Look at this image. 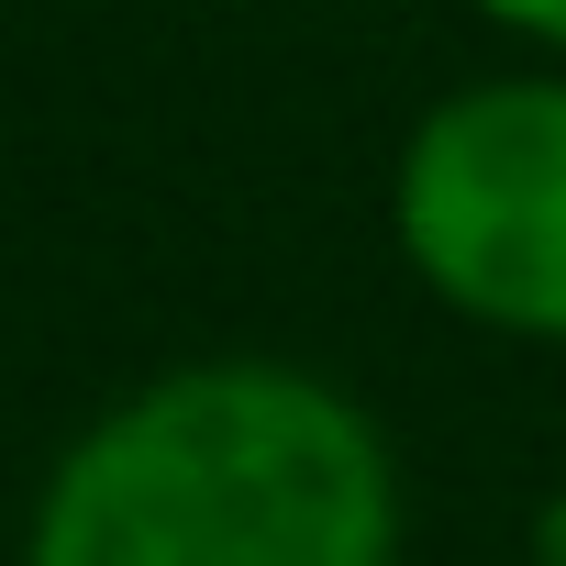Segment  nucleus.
I'll list each match as a JSON object with an SVG mask.
<instances>
[{
  "mask_svg": "<svg viewBox=\"0 0 566 566\" xmlns=\"http://www.w3.org/2000/svg\"><path fill=\"white\" fill-rule=\"evenodd\" d=\"M23 566H400V467L334 378L200 356L56 455Z\"/></svg>",
  "mask_w": 566,
  "mask_h": 566,
  "instance_id": "obj_1",
  "label": "nucleus"
},
{
  "mask_svg": "<svg viewBox=\"0 0 566 566\" xmlns=\"http://www.w3.org/2000/svg\"><path fill=\"white\" fill-rule=\"evenodd\" d=\"M389 233L455 323L566 345V56L444 90L400 134Z\"/></svg>",
  "mask_w": 566,
  "mask_h": 566,
  "instance_id": "obj_2",
  "label": "nucleus"
},
{
  "mask_svg": "<svg viewBox=\"0 0 566 566\" xmlns=\"http://www.w3.org/2000/svg\"><path fill=\"white\" fill-rule=\"evenodd\" d=\"M478 23H500V34H522L533 56H566V0H467Z\"/></svg>",
  "mask_w": 566,
  "mask_h": 566,
  "instance_id": "obj_3",
  "label": "nucleus"
},
{
  "mask_svg": "<svg viewBox=\"0 0 566 566\" xmlns=\"http://www.w3.org/2000/svg\"><path fill=\"white\" fill-rule=\"evenodd\" d=\"M522 566H566V489L533 511V544H522Z\"/></svg>",
  "mask_w": 566,
  "mask_h": 566,
  "instance_id": "obj_4",
  "label": "nucleus"
}]
</instances>
